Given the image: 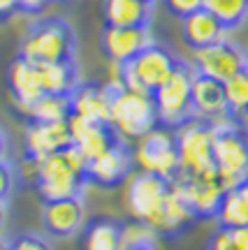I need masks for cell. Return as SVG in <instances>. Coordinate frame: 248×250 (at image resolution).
<instances>
[{
	"label": "cell",
	"instance_id": "b9f144b4",
	"mask_svg": "<svg viewBox=\"0 0 248 250\" xmlns=\"http://www.w3.org/2000/svg\"><path fill=\"white\" fill-rule=\"evenodd\" d=\"M144 2H151V5H156V2H158V0H144Z\"/></svg>",
	"mask_w": 248,
	"mask_h": 250
},
{
	"label": "cell",
	"instance_id": "3957f363",
	"mask_svg": "<svg viewBox=\"0 0 248 250\" xmlns=\"http://www.w3.org/2000/svg\"><path fill=\"white\" fill-rule=\"evenodd\" d=\"M213 127V162L227 190H234L248 174V134L237 118L225 116L211 123Z\"/></svg>",
	"mask_w": 248,
	"mask_h": 250
},
{
	"label": "cell",
	"instance_id": "9c48e42d",
	"mask_svg": "<svg viewBox=\"0 0 248 250\" xmlns=\"http://www.w3.org/2000/svg\"><path fill=\"white\" fill-rule=\"evenodd\" d=\"M172 186L186 197V202L193 208L195 218H216L218 206H221L223 197L227 192V188L218 176V171L190 174V176L179 174L177 179L172 181Z\"/></svg>",
	"mask_w": 248,
	"mask_h": 250
},
{
	"label": "cell",
	"instance_id": "5bb4252c",
	"mask_svg": "<svg viewBox=\"0 0 248 250\" xmlns=\"http://www.w3.org/2000/svg\"><path fill=\"white\" fill-rule=\"evenodd\" d=\"M156 42L151 26H135V28H114L107 26L102 33V51L109 61L130 62L142 54L146 46Z\"/></svg>",
	"mask_w": 248,
	"mask_h": 250
},
{
	"label": "cell",
	"instance_id": "6da1fadb",
	"mask_svg": "<svg viewBox=\"0 0 248 250\" xmlns=\"http://www.w3.org/2000/svg\"><path fill=\"white\" fill-rule=\"evenodd\" d=\"M37 160V158H35ZM89 183V160L72 144L65 151L37 160V195L42 202H58L81 197V190Z\"/></svg>",
	"mask_w": 248,
	"mask_h": 250
},
{
	"label": "cell",
	"instance_id": "7a4b0ae2",
	"mask_svg": "<svg viewBox=\"0 0 248 250\" xmlns=\"http://www.w3.org/2000/svg\"><path fill=\"white\" fill-rule=\"evenodd\" d=\"M19 56L35 65L74 61L77 56V33L63 19H42L30 26L21 40Z\"/></svg>",
	"mask_w": 248,
	"mask_h": 250
},
{
	"label": "cell",
	"instance_id": "4316f807",
	"mask_svg": "<svg viewBox=\"0 0 248 250\" xmlns=\"http://www.w3.org/2000/svg\"><path fill=\"white\" fill-rule=\"evenodd\" d=\"M204 9L221 19L227 30H234L248 21V0H204Z\"/></svg>",
	"mask_w": 248,
	"mask_h": 250
},
{
	"label": "cell",
	"instance_id": "7c38bea8",
	"mask_svg": "<svg viewBox=\"0 0 248 250\" xmlns=\"http://www.w3.org/2000/svg\"><path fill=\"white\" fill-rule=\"evenodd\" d=\"M86 206L81 197L45 202L42 206V225L49 236L56 239H72L86 227Z\"/></svg>",
	"mask_w": 248,
	"mask_h": 250
},
{
	"label": "cell",
	"instance_id": "5b68a950",
	"mask_svg": "<svg viewBox=\"0 0 248 250\" xmlns=\"http://www.w3.org/2000/svg\"><path fill=\"white\" fill-rule=\"evenodd\" d=\"M121 142H139L144 134H149L153 127H158V111L153 95H142L133 90H121L112 100V121Z\"/></svg>",
	"mask_w": 248,
	"mask_h": 250
},
{
	"label": "cell",
	"instance_id": "d4e9b609",
	"mask_svg": "<svg viewBox=\"0 0 248 250\" xmlns=\"http://www.w3.org/2000/svg\"><path fill=\"white\" fill-rule=\"evenodd\" d=\"M21 114H26L30 121H37V123H61V121H68V118H70L72 102L68 95L45 93L35 104H30L28 109H23Z\"/></svg>",
	"mask_w": 248,
	"mask_h": 250
},
{
	"label": "cell",
	"instance_id": "ffe728a7",
	"mask_svg": "<svg viewBox=\"0 0 248 250\" xmlns=\"http://www.w3.org/2000/svg\"><path fill=\"white\" fill-rule=\"evenodd\" d=\"M112 100L114 95L105 86L95 83H81L79 88L70 95L72 114L86 118L90 123H107L112 121Z\"/></svg>",
	"mask_w": 248,
	"mask_h": 250
},
{
	"label": "cell",
	"instance_id": "484cf974",
	"mask_svg": "<svg viewBox=\"0 0 248 250\" xmlns=\"http://www.w3.org/2000/svg\"><path fill=\"white\" fill-rule=\"evenodd\" d=\"M216 220H218L221 227H230V229L248 227V202L241 197V192L237 188L225 192L221 206H218Z\"/></svg>",
	"mask_w": 248,
	"mask_h": 250
},
{
	"label": "cell",
	"instance_id": "9a60e30c",
	"mask_svg": "<svg viewBox=\"0 0 248 250\" xmlns=\"http://www.w3.org/2000/svg\"><path fill=\"white\" fill-rule=\"evenodd\" d=\"M68 127H70V137L72 144L81 151V155L86 160H93L98 158L107 148H112L116 142H118V134L114 132V127L107 123H90L86 118H79L70 114L68 118Z\"/></svg>",
	"mask_w": 248,
	"mask_h": 250
},
{
	"label": "cell",
	"instance_id": "30bf717a",
	"mask_svg": "<svg viewBox=\"0 0 248 250\" xmlns=\"http://www.w3.org/2000/svg\"><path fill=\"white\" fill-rule=\"evenodd\" d=\"M169 190H172V181L162 179V176L146 174V171H139L137 176H133L128 192H125V206L133 215V220L149 225L162 208Z\"/></svg>",
	"mask_w": 248,
	"mask_h": 250
},
{
	"label": "cell",
	"instance_id": "836d02e7",
	"mask_svg": "<svg viewBox=\"0 0 248 250\" xmlns=\"http://www.w3.org/2000/svg\"><path fill=\"white\" fill-rule=\"evenodd\" d=\"M14 186H17V171H14V167L9 162H0V202L7 204Z\"/></svg>",
	"mask_w": 248,
	"mask_h": 250
},
{
	"label": "cell",
	"instance_id": "83f0119b",
	"mask_svg": "<svg viewBox=\"0 0 248 250\" xmlns=\"http://www.w3.org/2000/svg\"><path fill=\"white\" fill-rule=\"evenodd\" d=\"M158 236L146 223L130 220L121 229V250H158Z\"/></svg>",
	"mask_w": 248,
	"mask_h": 250
},
{
	"label": "cell",
	"instance_id": "ba28073f",
	"mask_svg": "<svg viewBox=\"0 0 248 250\" xmlns=\"http://www.w3.org/2000/svg\"><path fill=\"white\" fill-rule=\"evenodd\" d=\"M179 148V174H206L216 171L213 162V127L202 118H193L174 130Z\"/></svg>",
	"mask_w": 248,
	"mask_h": 250
},
{
	"label": "cell",
	"instance_id": "ac0fdd59",
	"mask_svg": "<svg viewBox=\"0 0 248 250\" xmlns=\"http://www.w3.org/2000/svg\"><path fill=\"white\" fill-rule=\"evenodd\" d=\"M7 83H9V90H12V98H14V104L21 111L28 109L30 104H35L37 100L45 95L42 79H40V67L35 62L21 58V56L9 65Z\"/></svg>",
	"mask_w": 248,
	"mask_h": 250
},
{
	"label": "cell",
	"instance_id": "4dcf8cb0",
	"mask_svg": "<svg viewBox=\"0 0 248 250\" xmlns=\"http://www.w3.org/2000/svg\"><path fill=\"white\" fill-rule=\"evenodd\" d=\"M9 250H53L51 243L40 234H19L9 241Z\"/></svg>",
	"mask_w": 248,
	"mask_h": 250
},
{
	"label": "cell",
	"instance_id": "ab89813d",
	"mask_svg": "<svg viewBox=\"0 0 248 250\" xmlns=\"http://www.w3.org/2000/svg\"><path fill=\"white\" fill-rule=\"evenodd\" d=\"M0 250H9V241L2 239V236H0Z\"/></svg>",
	"mask_w": 248,
	"mask_h": 250
},
{
	"label": "cell",
	"instance_id": "1f68e13d",
	"mask_svg": "<svg viewBox=\"0 0 248 250\" xmlns=\"http://www.w3.org/2000/svg\"><path fill=\"white\" fill-rule=\"evenodd\" d=\"M105 88L116 95L125 90V65L123 62H116V61H109L107 65V81H105Z\"/></svg>",
	"mask_w": 248,
	"mask_h": 250
},
{
	"label": "cell",
	"instance_id": "8d00e7d4",
	"mask_svg": "<svg viewBox=\"0 0 248 250\" xmlns=\"http://www.w3.org/2000/svg\"><path fill=\"white\" fill-rule=\"evenodd\" d=\"M0 162H9V142L2 130H0Z\"/></svg>",
	"mask_w": 248,
	"mask_h": 250
},
{
	"label": "cell",
	"instance_id": "44dd1931",
	"mask_svg": "<svg viewBox=\"0 0 248 250\" xmlns=\"http://www.w3.org/2000/svg\"><path fill=\"white\" fill-rule=\"evenodd\" d=\"M193 220H195V213H193V208L188 206L186 197L172 186L167 199H165V204H162V208L156 213V218L149 223V227L151 229H156L158 234L174 236V234L183 232Z\"/></svg>",
	"mask_w": 248,
	"mask_h": 250
},
{
	"label": "cell",
	"instance_id": "7402d4cb",
	"mask_svg": "<svg viewBox=\"0 0 248 250\" xmlns=\"http://www.w3.org/2000/svg\"><path fill=\"white\" fill-rule=\"evenodd\" d=\"M107 26L114 28H135L151 26L153 5L144 0H105L102 2Z\"/></svg>",
	"mask_w": 248,
	"mask_h": 250
},
{
	"label": "cell",
	"instance_id": "277c9868",
	"mask_svg": "<svg viewBox=\"0 0 248 250\" xmlns=\"http://www.w3.org/2000/svg\"><path fill=\"white\" fill-rule=\"evenodd\" d=\"M195 74L197 72L190 62L179 61L172 77L153 93V102H156V111H158V125L177 130L183 123L195 118V111H193Z\"/></svg>",
	"mask_w": 248,
	"mask_h": 250
},
{
	"label": "cell",
	"instance_id": "d6986e66",
	"mask_svg": "<svg viewBox=\"0 0 248 250\" xmlns=\"http://www.w3.org/2000/svg\"><path fill=\"white\" fill-rule=\"evenodd\" d=\"M227 33L230 30L223 26L221 19H216L211 12H206L204 7L193 12V14H188L186 19H181V37L193 51L227 40Z\"/></svg>",
	"mask_w": 248,
	"mask_h": 250
},
{
	"label": "cell",
	"instance_id": "f546056e",
	"mask_svg": "<svg viewBox=\"0 0 248 250\" xmlns=\"http://www.w3.org/2000/svg\"><path fill=\"white\" fill-rule=\"evenodd\" d=\"M206 250H248V227H221L209 241Z\"/></svg>",
	"mask_w": 248,
	"mask_h": 250
},
{
	"label": "cell",
	"instance_id": "60d3db41",
	"mask_svg": "<svg viewBox=\"0 0 248 250\" xmlns=\"http://www.w3.org/2000/svg\"><path fill=\"white\" fill-rule=\"evenodd\" d=\"M244 72L248 74V51H246V58H244Z\"/></svg>",
	"mask_w": 248,
	"mask_h": 250
},
{
	"label": "cell",
	"instance_id": "74e56055",
	"mask_svg": "<svg viewBox=\"0 0 248 250\" xmlns=\"http://www.w3.org/2000/svg\"><path fill=\"white\" fill-rule=\"evenodd\" d=\"M5 225H7V204L0 202V232L5 229Z\"/></svg>",
	"mask_w": 248,
	"mask_h": 250
},
{
	"label": "cell",
	"instance_id": "cb8c5ba5",
	"mask_svg": "<svg viewBox=\"0 0 248 250\" xmlns=\"http://www.w3.org/2000/svg\"><path fill=\"white\" fill-rule=\"evenodd\" d=\"M121 229L123 223L114 218H93L84 227V250H121Z\"/></svg>",
	"mask_w": 248,
	"mask_h": 250
},
{
	"label": "cell",
	"instance_id": "f35d334b",
	"mask_svg": "<svg viewBox=\"0 0 248 250\" xmlns=\"http://www.w3.org/2000/svg\"><path fill=\"white\" fill-rule=\"evenodd\" d=\"M237 190H239V192H241V197H244V199H246V202H248V174H246V176H244V179L239 181V186H237Z\"/></svg>",
	"mask_w": 248,
	"mask_h": 250
},
{
	"label": "cell",
	"instance_id": "d6a6232c",
	"mask_svg": "<svg viewBox=\"0 0 248 250\" xmlns=\"http://www.w3.org/2000/svg\"><path fill=\"white\" fill-rule=\"evenodd\" d=\"M162 2L169 14H174L177 19H186L188 14L204 7V0H162Z\"/></svg>",
	"mask_w": 248,
	"mask_h": 250
},
{
	"label": "cell",
	"instance_id": "f1b7e54d",
	"mask_svg": "<svg viewBox=\"0 0 248 250\" xmlns=\"http://www.w3.org/2000/svg\"><path fill=\"white\" fill-rule=\"evenodd\" d=\"M225 98H227V111L232 118L244 121L248 118V74L239 72L232 79L225 81Z\"/></svg>",
	"mask_w": 248,
	"mask_h": 250
},
{
	"label": "cell",
	"instance_id": "8fae6325",
	"mask_svg": "<svg viewBox=\"0 0 248 250\" xmlns=\"http://www.w3.org/2000/svg\"><path fill=\"white\" fill-rule=\"evenodd\" d=\"M244 58H246V51L239 44H234L232 40H223V42L193 51V67L197 74L225 83L234 74L244 72Z\"/></svg>",
	"mask_w": 248,
	"mask_h": 250
},
{
	"label": "cell",
	"instance_id": "603a6c76",
	"mask_svg": "<svg viewBox=\"0 0 248 250\" xmlns=\"http://www.w3.org/2000/svg\"><path fill=\"white\" fill-rule=\"evenodd\" d=\"M37 67H40V79H42L45 93L70 98L72 93L81 86V77L74 61L45 62V65H37Z\"/></svg>",
	"mask_w": 248,
	"mask_h": 250
},
{
	"label": "cell",
	"instance_id": "d590c367",
	"mask_svg": "<svg viewBox=\"0 0 248 250\" xmlns=\"http://www.w3.org/2000/svg\"><path fill=\"white\" fill-rule=\"evenodd\" d=\"M17 9H19L17 0H0V21H2V19H7V17H12Z\"/></svg>",
	"mask_w": 248,
	"mask_h": 250
},
{
	"label": "cell",
	"instance_id": "e575fe53",
	"mask_svg": "<svg viewBox=\"0 0 248 250\" xmlns=\"http://www.w3.org/2000/svg\"><path fill=\"white\" fill-rule=\"evenodd\" d=\"M49 2L51 0H17V7L19 12H26V14H40Z\"/></svg>",
	"mask_w": 248,
	"mask_h": 250
},
{
	"label": "cell",
	"instance_id": "8992f818",
	"mask_svg": "<svg viewBox=\"0 0 248 250\" xmlns=\"http://www.w3.org/2000/svg\"><path fill=\"white\" fill-rule=\"evenodd\" d=\"M177 65L179 58L169 51L167 46L153 42L137 58L125 62V90L153 95L172 77Z\"/></svg>",
	"mask_w": 248,
	"mask_h": 250
},
{
	"label": "cell",
	"instance_id": "e0dca14e",
	"mask_svg": "<svg viewBox=\"0 0 248 250\" xmlns=\"http://www.w3.org/2000/svg\"><path fill=\"white\" fill-rule=\"evenodd\" d=\"M193 111H195V118H202L206 123L230 116L227 98H225V83L218 79H211V77H204V74H195V81H193Z\"/></svg>",
	"mask_w": 248,
	"mask_h": 250
},
{
	"label": "cell",
	"instance_id": "52a82bcc",
	"mask_svg": "<svg viewBox=\"0 0 248 250\" xmlns=\"http://www.w3.org/2000/svg\"><path fill=\"white\" fill-rule=\"evenodd\" d=\"M135 165L139 171L156 174L167 181H174L179 176V148H177V134L169 127H153L149 134H144L133 148Z\"/></svg>",
	"mask_w": 248,
	"mask_h": 250
},
{
	"label": "cell",
	"instance_id": "4fadbf2b",
	"mask_svg": "<svg viewBox=\"0 0 248 250\" xmlns=\"http://www.w3.org/2000/svg\"><path fill=\"white\" fill-rule=\"evenodd\" d=\"M133 167V148L118 139L112 148H107L102 155H98V158H93L89 162V181H93V183H98L102 188H116L130 176Z\"/></svg>",
	"mask_w": 248,
	"mask_h": 250
},
{
	"label": "cell",
	"instance_id": "2e32d148",
	"mask_svg": "<svg viewBox=\"0 0 248 250\" xmlns=\"http://www.w3.org/2000/svg\"><path fill=\"white\" fill-rule=\"evenodd\" d=\"M68 146H72L68 121H61V123H37V121H30V125L26 130V155L42 160L46 155L65 151Z\"/></svg>",
	"mask_w": 248,
	"mask_h": 250
}]
</instances>
